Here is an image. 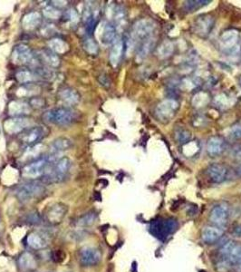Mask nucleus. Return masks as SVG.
I'll return each mask as SVG.
<instances>
[{
	"mask_svg": "<svg viewBox=\"0 0 241 272\" xmlns=\"http://www.w3.org/2000/svg\"><path fill=\"white\" fill-rule=\"evenodd\" d=\"M42 118L44 122L58 126H66L76 121L77 115L68 107H56L44 113Z\"/></svg>",
	"mask_w": 241,
	"mask_h": 272,
	"instance_id": "obj_1",
	"label": "nucleus"
},
{
	"mask_svg": "<svg viewBox=\"0 0 241 272\" xmlns=\"http://www.w3.org/2000/svg\"><path fill=\"white\" fill-rule=\"evenodd\" d=\"M55 156L54 155L51 156H41L33 161L29 162L23 168V175L28 179L44 177L45 173L48 172L50 167L55 162Z\"/></svg>",
	"mask_w": 241,
	"mask_h": 272,
	"instance_id": "obj_2",
	"label": "nucleus"
},
{
	"mask_svg": "<svg viewBox=\"0 0 241 272\" xmlns=\"http://www.w3.org/2000/svg\"><path fill=\"white\" fill-rule=\"evenodd\" d=\"M154 29H155V23L153 20L148 18L138 20L132 27L131 39H130V42L132 43V45L133 46L136 44L139 45L149 39H153Z\"/></svg>",
	"mask_w": 241,
	"mask_h": 272,
	"instance_id": "obj_3",
	"label": "nucleus"
},
{
	"mask_svg": "<svg viewBox=\"0 0 241 272\" xmlns=\"http://www.w3.org/2000/svg\"><path fill=\"white\" fill-rule=\"evenodd\" d=\"M72 161L68 157H62L50 167L48 172L44 176V183L58 184L66 179L71 169Z\"/></svg>",
	"mask_w": 241,
	"mask_h": 272,
	"instance_id": "obj_4",
	"label": "nucleus"
},
{
	"mask_svg": "<svg viewBox=\"0 0 241 272\" xmlns=\"http://www.w3.org/2000/svg\"><path fill=\"white\" fill-rule=\"evenodd\" d=\"M12 61L18 66H29V67H41L36 52L31 50L28 44H19L16 45L12 52Z\"/></svg>",
	"mask_w": 241,
	"mask_h": 272,
	"instance_id": "obj_5",
	"label": "nucleus"
},
{
	"mask_svg": "<svg viewBox=\"0 0 241 272\" xmlns=\"http://www.w3.org/2000/svg\"><path fill=\"white\" fill-rule=\"evenodd\" d=\"M178 222L173 218L157 219L151 223L150 232L155 238L164 240L178 229Z\"/></svg>",
	"mask_w": 241,
	"mask_h": 272,
	"instance_id": "obj_6",
	"label": "nucleus"
},
{
	"mask_svg": "<svg viewBox=\"0 0 241 272\" xmlns=\"http://www.w3.org/2000/svg\"><path fill=\"white\" fill-rule=\"evenodd\" d=\"M220 258L230 262V265L241 272V245L235 241H228L219 249Z\"/></svg>",
	"mask_w": 241,
	"mask_h": 272,
	"instance_id": "obj_7",
	"label": "nucleus"
},
{
	"mask_svg": "<svg viewBox=\"0 0 241 272\" xmlns=\"http://www.w3.org/2000/svg\"><path fill=\"white\" fill-rule=\"evenodd\" d=\"M44 192L43 184L39 182H28L21 184L16 192L17 199L22 202H28L33 200L35 198L39 197Z\"/></svg>",
	"mask_w": 241,
	"mask_h": 272,
	"instance_id": "obj_8",
	"label": "nucleus"
},
{
	"mask_svg": "<svg viewBox=\"0 0 241 272\" xmlns=\"http://www.w3.org/2000/svg\"><path fill=\"white\" fill-rule=\"evenodd\" d=\"M47 131L43 126H32L19 133V141L28 147H34L44 139Z\"/></svg>",
	"mask_w": 241,
	"mask_h": 272,
	"instance_id": "obj_9",
	"label": "nucleus"
},
{
	"mask_svg": "<svg viewBox=\"0 0 241 272\" xmlns=\"http://www.w3.org/2000/svg\"><path fill=\"white\" fill-rule=\"evenodd\" d=\"M33 126V120L26 117H12L4 122V129L8 134H19Z\"/></svg>",
	"mask_w": 241,
	"mask_h": 272,
	"instance_id": "obj_10",
	"label": "nucleus"
},
{
	"mask_svg": "<svg viewBox=\"0 0 241 272\" xmlns=\"http://www.w3.org/2000/svg\"><path fill=\"white\" fill-rule=\"evenodd\" d=\"M179 108V103L174 99H165L156 107L155 115L161 122H169L175 116Z\"/></svg>",
	"mask_w": 241,
	"mask_h": 272,
	"instance_id": "obj_11",
	"label": "nucleus"
},
{
	"mask_svg": "<svg viewBox=\"0 0 241 272\" xmlns=\"http://www.w3.org/2000/svg\"><path fill=\"white\" fill-rule=\"evenodd\" d=\"M102 260L100 250L93 247H83L78 252V261L83 267L95 266Z\"/></svg>",
	"mask_w": 241,
	"mask_h": 272,
	"instance_id": "obj_12",
	"label": "nucleus"
},
{
	"mask_svg": "<svg viewBox=\"0 0 241 272\" xmlns=\"http://www.w3.org/2000/svg\"><path fill=\"white\" fill-rule=\"evenodd\" d=\"M239 39V33L236 30H228L220 37V45L221 48L225 50L226 53H229L231 55L238 54L240 51V47L238 44Z\"/></svg>",
	"mask_w": 241,
	"mask_h": 272,
	"instance_id": "obj_13",
	"label": "nucleus"
},
{
	"mask_svg": "<svg viewBox=\"0 0 241 272\" xmlns=\"http://www.w3.org/2000/svg\"><path fill=\"white\" fill-rule=\"evenodd\" d=\"M68 208L64 203H55L44 212V220L52 225H57L66 218Z\"/></svg>",
	"mask_w": 241,
	"mask_h": 272,
	"instance_id": "obj_14",
	"label": "nucleus"
},
{
	"mask_svg": "<svg viewBox=\"0 0 241 272\" xmlns=\"http://www.w3.org/2000/svg\"><path fill=\"white\" fill-rule=\"evenodd\" d=\"M39 63L48 68H57L61 64L60 57L49 48H42L36 52Z\"/></svg>",
	"mask_w": 241,
	"mask_h": 272,
	"instance_id": "obj_15",
	"label": "nucleus"
},
{
	"mask_svg": "<svg viewBox=\"0 0 241 272\" xmlns=\"http://www.w3.org/2000/svg\"><path fill=\"white\" fill-rule=\"evenodd\" d=\"M229 217V208L226 204H219L213 207L209 214V221L217 227H223L226 225Z\"/></svg>",
	"mask_w": 241,
	"mask_h": 272,
	"instance_id": "obj_16",
	"label": "nucleus"
},
{
	"mask_svg": "<svg viewBox=\"0 0 241 272\" xmlns=\"http://www.w3.org/2000/svg\"><path fill=\"white\" fill-rule=\"evenodd\" d=\"M213 24L214 19L211 16H201L194 23V32L201 37H207L213 28Z\"/></svg>",
	"mask_w": 241,
	"mask_h": 272,
	"instance_id": "obj_17",
	"label": "nucleus"
},
{
	"mask_svg": "<svg viewBox=\"0 0 241 272\" xmlns=\"http://www.w3.org/2000/svg\"><path fill=\"white\" fill-rule=\"evenodd\" d=\"M8 114L13 117H26L32 110V107L25 101H12L8 105Z\"/></svg>",
	"mask_w": 241,
	"mask_h": 272,
	"instance_id": "obj_18",
	"label": "nucleus"
},
{
	"mask_svg": "<svg viewBox=\"0 0 241 272\" xmlns=\"http://www.w3.org/2000/svg\"><path fill=\"white\" fill-rule=\"evenodd\" d=\"M58 97L64 104L67 106H74L80 102V95L76 89L65 87L58 92Z\"/></svg>",
	"mask_w": 241,
	"mask_h": 272,
	"instance_id": "obj_19",
	"label": "nucleus"
},
{
	"mask_svg": "<svg viewBox=\"0 0 241 272\" xmlns=\"http://www.w3.org/2000/svg\"><path fill=\"white\" fill-rule=\"evenodd\" d=\"M42 23V15L38 11H31L26 14L22 19V27L27 31H32L40 27Z\"/></svg>",
	"mask_w": 241,
	"mask_h": 272,
	"instance_id": "obj_20",
	"label": "nucleus"
},
{
	"mask_svg": "<svg viewBox=\"0 0 241 272\" xmlns=\"http://www.w3.org/2000/svg\"><path fill=\"white\" fill-rule=\"evenodd\" d=\"M223 235V231L219 227L206 226L201 232V238L205 243L211 244L219 240Z\"/></svg>",
	"mask_w": 241,
	"mask_h": 272,
	"instance_id": "obj_21",
	"label": "nucleus"
},
{
	"mask_svg": "<svg viewBox=\"0 0 241 272\" xmlns=\"http://www.w3.org/2000/svg\"><path fill=\"white\" fill-rule=\"evenodd\" d=\"M123 50H124L123 40L120 39H116L110 52V63L113 67H117L120 64V59L123 55Z\"/></svg>",
	"mask_w": 241,
	"mask_h": 272,
	"instance_id": "obj_22",
	"label": "nucleus"
},
{
	"mask_svg": "<svg viewBox=\"0 0 241 272\" xmlns=\"http://www.w3.org/2000/svg\"><path fill=\"white\" fill-rule=\"evenodd\" d=\"M208 177L211 180L214 184H220L224 181L227 176V169L221 164L214 163L208 167Z\"/></svg>",
	"mask_w": 241,
	"mask_h": 272,
	"instance_id": "obj_23",
	"label": "nucleus"
},
{
	"mask_svg": "<svg viewBox=\"0 0 241 272\" xmlns=\"http://www.w3.org/2000/svg\"><path fill=\"white\" fill-rule=\"evenodd\" d=\"M28 245L34 250H42L48 245L47 237L40 233H32L27 238Z\"/></svg>",
	"mask_w": 241,
	"mask_h": 272,
	"instance_id": "obj_24",
	"label": "nucleus"
},
{
	"mask_svg": "<svg viewBox=\"0 0 241 272\" xmlns=\"http://www.w3.org/2000/svg\"><path fill=\"white\" fill-rule=\"evenodd\" d=\"M16 78L17 81L22 84H28V83H35L40 80L39 75L36 72L34 68L28 69H21L17 71L16 74Z\"/></svg>",
	"mask_w": 241,
	"mask_h": 272,
	"instance_id": "obj_25",
	"label": "nucleus"
},
{
	"mask_svg": "<svg viewBox=\"0 0 241 272\" xmlns=\"http://www.w3.org/2000/svg\"><path fill=\"white\" fill-rule=\"evenodd\" d=\"M73 147V141L67 137H58L52 142L50 145L51 154L56 155L61 152L69 150Z\"/></svg>",
	"mask_w": 241,
	"mask_h": 272,
	"instance_id": "obj_26",
	"label": "nucleus"
},
{
	"mask_svg": "<svg viewBox=\"0 0 241 272\" xmlns=\"http://www.w3.org/2000/svg\"><path fill=\"white\" fill-rule=\"evenodd\" d=\"M116 33H117L116 26L112 23H106L104 25L102 35H101L102 43L105 45L114 44V42L116 40Z\"/></svg>",
	"mask_w": 241,
	"mask_h": 272,
	"instance_id": "obj_27",
	"label": "nucleus"
},
{
	"mask_svg": "<svg viewBox=\"0 0 241 272\" xmlns=\"http://www.w3.org/2000/svg\"><path fill=\"white\" fill-rule=\"evenodd\" d=\"M224 150V141L219 136H213L208 140L207 151L210 156L220 155Z\"/></svg>",
	"mask_w": 241,
	"mask_h": 272,
	"instance_id": "obj_28",
	"label": "nucleus"
},
{
	"mask_svg": "<svg viewBox=\"0 0 241 272\" xmlns=\"http://www.w3.org/2000/svg\"><path fill=\"white\" fill-rule=\"evenodd\" d=\"M48 48L50 50L55 52L57 55H63L66 54L67 51L69 50V45L66 43L64 39L59 38L50 39L48 41Z\"/></svg>",
	"mask_w": 241,
	"mask_h": 272,
	"instance_id": "obj_29",
	"label": "nucleus"
},
{
	"mask_svg": "<svg viewBox=\"0 0 241 272\" xmlns=\"http://www.w3.org/2000/svg\"><path fill=\"white\" fill-rule=\"evenodd\" d=\"M39 87L38 84L35 83H28L23 84L21 87L17 90V95L18 97H27V98H32L39 94Z\"/></svg>",
	"mask_w": 241,
	"mask_h": 272,
	"instance_id": "obj_30",
	"label": "nucleus"
},
{
	"mask_svg": "<svg viewBox=\"0 0 241 272\" xmlns=\"http://www.w3.org/2000/svg\"><path fill=\"white\" fill-rule=\"evenodd\" d=\"M19 265L24 270H33L37 266V261L31 253L26 252L20 256Z\"/></svg>",
	"mask_w": 241,
	"mask_h": 272,
	"instance_id": "obj_31",
	"label": "nucleus"
},
{
	"mask_svg": "<svg viewBox=\"0 0 241 272\" xmlns=\"http://www.w3.org/2000/svg\"><path fill=\"white\" fill-rule=\"evenodd\" d=\"M95 220H96L95 212L91 211V212H87L80 218H78L76 224L78 227H88V226H91L92 224H93Z\"/></svg>",
	"mask_w": 241,
	"mask_h": 272,
	"instance_id": "obj_32",
	"label": "nucleus"
},
{
	"mask_svg": "<svg viewBox=\"0 0 241 272\" xmlns=\"http://www.w3.org/2000/svg\"><path fill=\"white\" fill-rule=\"evenodd\" d=\"M43 16L51 20H56L62 17V12L55 6H47L43 9Z\"/></svg>",
	"mask_w": 241,
	"mask_h": 272,
	"instance_id": "obj_33",
	"label": "nucleus"
},
{
	"mask_svg": "<svg viewBox=\"0 0 241 272\" xmlns=\"http://www.w3.org/2000/svg\"><path fill=\"white\" fill-rule=\"evenodd\" d=\"M211 1H205V0H199V1H186L184 3V8L188 12H194L201 8L203 6H207L208 3H210Z\"/></svg>",
	"mask_w": 241,
	"mask_h": 272,
	"instance_id": "obj_34",
	"label": "nucleus"
},
{
	"mask_svg": "<svg viewBox=\"0 0 241 272\" xmlns=\"http://www.w3.org/2000/svg\"><path fill=\"white\" fill-rule=\"evenodd\" d=\"M83 48L90 55H96L98 53L99 47L97 43L94 41V39L88 37L87 39L83 41Z\"/></svg>",
	"mask_w": 241,
	"mask_h": 272,
	"instance_id": "obj_35",
	"label": "nucleus"
},
{
	"mask_svg": "<svg viewBox=\"0 0 241 272\" xmlns=\"http://www.w3.org/2000/svg\"><path fill=\"white\" fill-rule=\"evenodd\" d=\"M173 44L170 41H165L158 48V55L161 58H166L170 56L173 52Z\"/></svg>",
	"mask_w": 241,
	"mask_h": 272,
	"instance_id": "obj_36",
	"label": "nucleus"
},
{
	"mask_svg": "<svg viewBox=\"0 0 241 272\" xmlns=\"http://www.w3.org/2000/svg\"><path fill=\"white\" fill-rule=\"evenodd\" d=\"M208 101H209V98L206 93H200L194 96L192 104L196 107H202L208 104Z\"/></svg>",
	"mask_w": 241,
	"mask_h": 272,
	"instance_id": "obj_37",
	"label": "nucleus"
},
{
	"mask_svg": "<svg viewBox=\"0 0 241 272\" xmlns=\"http://www.w3.org/2000/svg\"><path fill=\"white\" fill-rule=\"evenodd\" d=\"M191 136H192V133H190L189 131H187L186 129H184V128L177 130L175 133L176 139L179 143H182V144L189 143V140L191 139Z\"/></svg>",
	"mask_w": 241,
	"mask_h": 272,
	"instance_id": "obj_38",
	"label": "nucleus"
},
{
	"mask_svg": "<svg viewBox=\"0 0 241 272\" xmlns=\"http://www.w3.org/2000/svg\"><path fill=\"white\" fill-rule=\"evenodd\" d=\"M28 104L30 105V106L32 108H37V109H40V108H43L44 105H45V102H44V99L42 98H39V97H32L30 98L29 100L28 101Z\"/></svg>",
	"mask_w": 241,
	"mask_h": 272,
	"instance_id": "obj_39",
	"label": "nucleus"
},
{
	"mask_svg": "<svg viewBox=\"0 0 241 272\" xmlns=\"http://www.w3.org/2000/svg\"><path fill=\"white\" fill-rule=\"evenodd\" d=\"M230 137L232 139H239L241 138V125L237 124L235 126L231 128L230 130Z\"/></svg>",
	"mask_w": 241,
	"mask_h": 272,
	"instance_id": "obj_40",
	"label": "nucleus"
},
{
	"mask_svg": "<svg viewBox=\"0 0 241 272\" xmlns=\"http://www.w3.org/2000/svg\"><path fill=\"white\" fill-rule=\"evenodd\" d=\"M66 254H64L61 250H55L52 254V259L55 262H62L66 258Z\"/></svg>",
	"mask_w": 241,
	"mask_h": 272,
	"instance_id": "obj_41",
	"label": "nucleus"
},
{
	"mask_svg": "<svg viewBox=\"0 0 241 272\" xmlns=\"http://www.w3.org/2000/svg\"><path fill=\"white\" fill-rule=\"evenodd\" d=\"M99 81H100V83H102L103 85H105V86H109L110 85L109 79H108V78L106 76H100Z\"/></svg>",
	"mask_w": 241,
	"mask_h": 272,
	"instance_id": "obj_42",
	"label": "nucleus"
},
{
	"mask_svg": "<svg viewBox=\"0 0 241 272\" xmlns=\"http://www.w3.org/2000/svg\"><path fill=\"white\" fill-rule=\"evenodd\" d=\"M233 234L236 237H241V224L237 225L234 230H233Z\"/></svg>",
	"mask_w": 241,
	"mask_h": 272,
	"instance_id": "obj_43",
	"label": "nucleus"
},
{
	"mask_svg": "<svg viewBox=\"0 0 241 272\" xmlns=\"http://www.w3.org/2000/svg\"><path fill=\"white\" fill-rule=\"evenodd\" d=\"M237 173H238V175L239 176H241V164L239 166V168H238V170H237Z\"/></svg>",
	"mask_w": 241,
	"mask_h": 272,
	"instance_id": "obj_44",
	"label": "nucleus"
},
{
	"mask_svg": "<svg viewBox=\"0 0 241 272\" xmlns=\"http://www.w3.org/2000/svg\"><path fill=\"white\" fill-rule=\"evenodd\" d=\"M0 133H1V128H0Z\"/></svg>",
	"mask_w": 241,
	"mask_h": 272,
	"instance_id": "obj_45",
	"label": "nucleus"
}]
</instances>
